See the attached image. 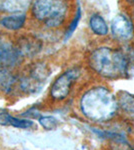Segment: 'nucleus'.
<instances>
[{
    "label": "nucleus",
    "mask_w": 134,
    "mask_h": 150,
    "mask_svg": "<svg viewBox=\"0 0 134 150\" xmlns=\"http://www.w3.org/2000/svg\"><path fill=\"white\" fill-rule=\"evenodd\" d=\"M82 113L96 122L111 119L118 110V102L115 95L103 86L94 87L83 94L80 100Z\"/></svg>",
    "instance_id": "1"
},
{
    "label": "nucleus",
    "mask_w": 134,
    "mask_h": 150,
    "mask_svg": "<svg viewBox=\"0 0 134 150\" xmlns=\"http://www.w3.org/2000/svg\"><path fill=\"white\" fill-rule=\"evenodd\" d=\"M89 65L101 76L106 78H118L127 73L128 59L121 50L100 47L90 54Z\"/></svg>",
    "instance_id": "2"
},
{
    "label": "nucleus",
    "mask_w": 134,
    "mask_h": 150,
    "mask_svg": "<svg viewBox=\"0 0 134 150\" xmlns=\"http://www.w3.org/2000/svg\"><path fill=\"white\" fill-rule=\"evenodd\" d=\"M68 5L64 1H35L32 3V14L47 27H58L64 22Z\"/></svg>",
    "instance_id": "3"
},
{
    "label": "nucleus",
    "mask_w": 134,
    "mask_h": 150,
    "mask_svg": "<svg viewBox=\"0 0 134 150\" xmlns=\"http://www.w3.org/2000/svg\"><path fill=\"white\" fill-rule=\"evenodd\" d=\"M79 75L80 70L78 68L70 69L60 75L51 86V97L56 100H62L66 98L70 92L72 84L77 80Z\"/></svg>",
    "instance_id": "4"
},
{
    "label": "nucleus",
    "mask_w": 134,
    "mask_h": 150,
    "mask_svg": "<svg viewBox=\"0 0 134 150\" xmlns=\"http://www.w3.org/2000/svg\"><path fill=\"white\" fill-rule=\"evenodd\" d=\"M22 57L17 51L15 45L10 41L0 38V69H8L20 63Z\"/></svg>",
    "instance_id": "5"
},
{
    "label": "nucleus",
    "mask_w": 134,
    "mask_h": 150,
    "mask_svg": "<svg viewBox=\"0 0 134 150\" xmlns=\"http://www.w3.org/2000/svg\"><path fill=\"white\" fill-rule=\"evenodd\" d=\"M112 33L120 40H128L133 35V24L124 14H118L113 18L111 23Z\"/></svg>",
    "instance_id": "6"
},
{
    "label": "nucleus",
    "mask_w": 134,
    "mask_h": 150,
    "mask_svg": "<svg viewBox=\"0 0 134 150\" xmlns=\"http://www.w3.org/2000/svg\"><path fill=\"white\" fill-rule=\"evenodd\" d=\"M17 51L21 57L32 56L36 54L41 48V43L34 37H22L15 45Z\"/></svg>",
    "instance_id": "7"
},
{
    "label": "nucleus",
    "mask_w": 134,
    "mask_h": 150,
    "mask_svg": "<svg viewBox=\"0 0 134 150\" xmlns=\"http://www.w3.org/2000/svg\"><path fill=\"white\" fill-rule=\"evenodd\" d=\"M17 77L8 69H0V91L8 93L13 88Z\"/></svg>",
    "instance_id": "8"
},
{
    "label": "nucleus",
    "mask_w": 134,
    "mask_h": 150,
    "mask_svg": "<svg viewBox=\"0 0 134 150\" xmlns=\"http://www.w3.org/2000/svg\"><path fill=\"white\" fill-rule=\"evenodd\" d=\"M30 2L27 1H0V11L9 13H20L28 8Z\"/></svg>",
    "instance_id": "9"
},
{
    "label": "nucleus",
    "mask_w": 134,
    "mask_h": 150,
    "mask_svg": "<svg viewBox=\"0 0 134 150\" xmlns=\"http://www.w3.org/2000/svg\"><path fill=\"white\" fill-rule=\"evenodd\" d=\"M0 124L2 125H12L17 128H29L33 126V122L25 119H19V118L12 117L7 113L0 114Z\"/></svg>",
    "instance_id": "10"
},
{
    "label": "nucleus",
    "mask_w": 134,
    "mask_h": 150,
    "mask_svg": "<svg viewBox=\"0 0 134 150\" xmlns=\"http://www.w3.org/2000/svg\"><path fill=\"white\" fill-rule=\"evenodd\" d=\"M90 27H91L92 31L97 35L104 36L108 33V26L105 22L104 18L99 14H93L90 17Z\"/></svg>",
    "instance_id": "11"
},
{
    "label": "nucleus",
    "mask_w": 134,
    "mask_h": 150,
    "mask_svg": "<svg viewBox=\"0 0 134 150\" xmlns=\"http://www.w3.org/2000/svg\"><path fill=\"white\" fill-rule=\"evenodd\" d=\"M25 19L26 16L24 14H17V15H10L2 18L0 23L9 30H17L23 26Z\"/></svg>",
    "instance_id": "12"
},
{
    "label": "nucleus",
    "mask_w": 134,
    "mask_h": 150,
    "mask_svg": "<svg viewBox=\"0 0 134 150\" xmlns=\"http://www.w3.org/2000/svg\"><path fill=\"white\" fill-rule=\"evenodd\" d=\"M117 102L118 106L120 105L123 110L130 114H134V96L126 92H122L121 96H119Z\"/></svg>",
    "instance_id": "13"
},
{
    "label": "nucleus",
    "mask_w": 134,
    "mask_h": 150,
    "mask_svg": "<svg viewBox=\"0 0 134 150\" xmlns=\"http://www.w3.org/2000/svg\"><path fill=\"white\" fill-rule=\"evenodd\" d=\"M39 123L47 130H52L57 126V120L52 116H43L39 119Z\"/></svg>",
    "instance_id": "14"
},
{
    "label": "nucleus",
    "mask_w": 134,
    "mask_h": 150,
    "mask_svg": "<svg viewBox=\"0 0 134 150\" xmlns=\"http://www.w3.org/2000/svg\"><path fill=\"white\" fill-rule=\"evenodd\" d=\"M80 17H81V9L79 8H77V11H76V15H75V18L73 19V21L71 22V24H70V26H69V29H68V31L66 32V36L65 37L68 38L70 35L73 33V31L76 29L77 27V24H78L79 22V20H80Z\"/></svg>",
    "instance_id": "15"
}]
</instances>
